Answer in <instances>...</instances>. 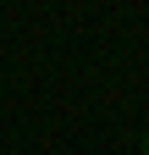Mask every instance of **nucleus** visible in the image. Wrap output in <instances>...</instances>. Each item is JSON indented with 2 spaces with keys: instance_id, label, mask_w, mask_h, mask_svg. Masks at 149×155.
<instances>
[{
  "instance_id": "f257e3e1",
  "label": "nucleus",
  "mask_w": 149,
  "mask_h": 155,
  "mask_svg": "<svg viewBox=\"0 0 149 155\" xmlns=\"http://www.w3.org/2000/svg\"><path fill=\"white\" fill-rule=\"evenodd\" d=\"M144 155H149V133H144Z\"/></svg>"
}]
</instances>
